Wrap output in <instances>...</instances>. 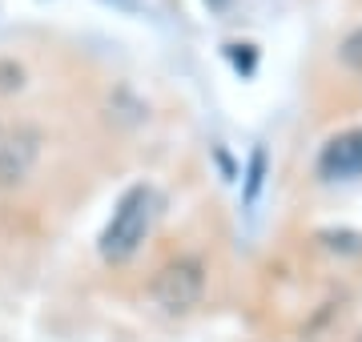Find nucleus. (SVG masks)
<instances>
[{
    "instance_id": "1",
    "label": "nucleus",
    "mask_w": 362,
    "mask_h": 342,
    "mask_svg": "<svg viewBox=\"0 0 362 342\" xmlns=\"http://www.w3.org/2000/svg\"><path fill=\"white\" fill-rule=\"evenodd\" d=\"M157 213H161V194L153 185H129L121 198H117L109 222H105L101 237H97V250H101L105 262H129L133 254L145 246V237L153 234Z\"/></svg>"
},
{
    "instance_id": "2",
    "label": "nucleus",
    "mask_w": 362,
    "mask_h": 342,
    "mask_svg": "<svg viewBox=\"0 0 362 342\" xmlns=\"http://www.w3.org/2000/svg\"><path fill=\"white\" fill-rule=\"evenodd\" d=\"M202 294H206V274H202V262H194V258H177L153 278V298L169 314L194 310L202 302Z\"/></svg>"
},
{
    "instance_id": "3",
    "label": "nucleus",
    "mask_w": 362,
    "mask_h": 342,
    "mask_svg": "<svg viewBox=\"0 0 362 342\" xmlns=\"http://www.w3.org/2000/svg\"><path fill=\"white\" fill-rule=\"evenodd\" d=\"M318 177L322 182H358L362 177V125L334 133L318 149Z\"/></svg>"
},
{
    "instance_id": "4",
    "label": "nucleus",
    "mask_w": 362,
    "mask_h": 342,
    "mask_svg": "<svg viewBox=\"0 0 362 342\" xmlns=\"http://www.w3.org/2000/svg\"><path fill=\"white\" fill-rule=\"evenodd\" d=\"M342 61L354 65V69H362V25L346 37V45H342Z\"/></svg>"
},
{
    "instance_id": "5",
    "label": "nucleus",
    "mask_w": 362,
    "mask_h": 342,
    "mask_svg": "<svg viewBox=\"0 0 362 342\" xmlns=\"http://www.w3.org/2000/svg\"><path fill=\"white\" fill-rule=\"evenodd\" d=\"M209 8H226V4H230V0H206Z\"/></svg>"
},
{
    "instance_id": "6",
    "label": "nucleus",
    "mask_w": 362,
    "mask_h": 342,
    "mask_svg": "<svg viewBox=\"0 0 362 342\" xmlns=\"http://www.w3.org/2000/svg\"><path fill=\"white\" fill-rule=\"evenodd\" d=\"M358 342H362V334H358Z\"/></svg>"
}]
</instances>
